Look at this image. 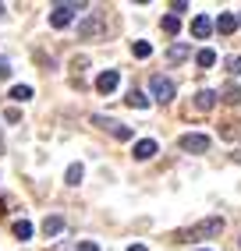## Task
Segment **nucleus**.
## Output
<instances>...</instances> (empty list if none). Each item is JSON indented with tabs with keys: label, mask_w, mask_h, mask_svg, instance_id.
Returning a JSON list of instances; mask_svg holds the SVG:
<instances>
[{
	"label": "nucleus",
	"mask_w": 241,
	"mask_h": 251,
	"mask_svg": "<svg viewBox=\"0 0 241 251\" xmlns=\"http://www.w3.org/2000/svg\"><path fill=\"white\" fill-rule=\"evenodd\" d=\"M149 92H152L156 103H170V99L178 96V85H174L170 78H163V75H152V78H149Z\"/></svg>",
	"instance_id": "nucleus-1"
},
{
	"label": "nucleus",
	"mask_w": 241,
	"mask_h": 251,
	"mask_svg": "<svg viewBox=\"0 0 241 251\" xmlns=\"http://www.w3.org/2000/svg\"><path fill=\"white\" fill-rule=\"evenodd\" d=\"M220 230H223V220L220 216H210V220H202L199 226H192L184 233V241H202V237H220Z\"/></svg>",
	"instance_id": "nucleus-2"
},
{
	"label": "nucleus",
	"mask_w": 241,
	"mask_h": 251,
	"mask_svg": "<svg viewBox=\"0 0 241 251\" xmlns=\"http://www.w3.org/2000/svg\"><path fill=\"white\" fill-rule=\"evenodd\" d=\"M210 135H199V131H188V135L178 138V149L181 152H210Z\"/></svg>",
	"instance_id": "nucleus-3"
},
{
	"label": "nucleus",
	"mask_w": 241,
	"mask_h": 251,
	"mask_svg": "<svg viewBox=\"0 0 241 251\" xmlns=\"http://www.w3.org/2000/svg\"><path fill=\"white\" fill-rule=\"evenodd\" d=\"M75 11H82V4H57L54 11H50V25L54 28H67L75 18Z\"/></svg>",
	"instance_id": "nucleus-4"
},
{
	"label": "nucleus",
	"mask_w": 241,
	"mask_h": 251,
	"mask_svg": "<svg viewBox=\"0 0 241 251\" xmlns=\"http://www.w3.org/2000/svg\"><path fill=\"white\" fill-rule=\"evenodd\" d=\"M92 124H96V127H103V131H110V135H114V138H120V142H128V138H131V127L117 124V121H107V117H92Z\"/></svg>",
	"instance_id": "nucleus-5"
},
{
	"label": "nucleus",
	"mask_w": 241,
	"mask_h": 251,
	"mask_svg": "<svg viewBox=\"0 0 241 251\" xmlns=\"http://www.w3.org/2000/svg\"><path fill=\"white\" fill-rule=\"evenodd\" d=\"M117 85H120V75H117L114 68H110V71H103V75L96 78V92H103V96H110Z\"/></svg>",
	"instance_id": "nucleus-6"
},
{
	"label": "nucleus",
	"mask_w": 241,
	"mask_h": 251,
	"mask_svg": "<svg viewBox=\"0 0 241 251\" xmlns=\"http://www.w3.org/2000/svg\"><path fill=\"white\" fill-rule=\"evenodd\" d=\"M213 28L220 32V36H234V32H238V18H234V14H227V11H223L220 18L213 22Z\"/></svg>",
	"instance_id": "nucleus-7"
},
{
	"label": "nucleus",
	"mask_w": 241,
	"mask_h": 251,
	"mask_svg": "<svg viewBox=\"0 0 241 251\" xmlns=\"http://www.w3.org/2000/svg\"><path fill=\"white\" fill-rule=\"evenodd\" d=\"M210 32H213V22L206 18V14H195L192 18V36L195 39H210Z\"/></svg>",
	"instance_id": "nucleus-8"
},
{
	"label": "nucleus",
	"mask_w": 241,
	"mask_h": 251,
	"mask_svg": "<svg viewBox=\"0 0 241 251\" xmlns=\"http://www.w3.org/2000/svg\"><path fill=\"white\" fill-rule=\"evenodd\" d=\"M216 96H220V92H213V89H202V92H195V110L210 113V110L216 106Z\"/></svg>",
	"instance_id": "nucleus-9"
},
{
	"label": "nucleus",
	"mask_w": 241,
	"mask_h": 251,
	"mask_svg": "<svg viewBox=\"0 0 241 251\" xmlns=\"http://www.w3.org/2000/svg\"><path fill=\"white\" fill-rule=\"evenodd\" d=\"M156 142H152V138H142V142H135V159H152V156H156Z\"/></svg>",
	"instance_id": "nucleus-10"
},
{
	"label": "nucleus",
	"mask_w": 241,
	"mask_h": 251,
	"mask_svg": "<svg viewBox=\"0 0 241 251\" xmlns=\"http://www.w3.org/2000/svg\"><path fill=\"white\" fill-rule=\"evenodd\" d=\"M99 32H103V22H99V18H85V22L78 25V36H82V39H89V36H99Z\"/></svg>",
	"instance_id": "nucleus-11"
},
{
	"label": "nucleus",
	"mask_w": 241,
	"mask_h": 251,
	"mask_svg": "<svg viewBox=\"0 0 241 251\" xmlns=\"http://www.w3.org/2000/svg\"><path fill=\"white\" fill-rule=\"evenodd\" d=\"M188 57H192V50H188L184 43H174V46L167 50V60H170V64H181V60H188Z\"/></svg>",
	"instance_id": "nucleus-12"
},
{
	"label": "nucleus",
	"mask_w": 241,
	"mask_h": 251,
	"mask_svg": "<svg viewBox=\"0 0 241 251\" xmlns=\"http://www.w3.org/2000/svg\"><path fill=\"white\" fill-rule=\"evenodd\" d=\"M60 230H64V220H60V216H46V220H43V233H46V237H57Z\"/></svg>",
	"instance_id": "nucleus-13"
},
{
	"label": "nucleus",
	"mask_w": 241,
	"mask_h": 251,
	"mask_svg": "<svg viewBox=\"0 0 241 251\" xmlns=\"http://www.w3.org/2000/svg\"><path fill=\"white\" fill-rule=\"evenodd\" d=\"M124 103H128V106H135V110H146V106H149V96H142L139 89H131V92L124 96Z\"/></svg>",
	"instance_id": "nucleus-14"
},
{
	"label": "nucleus",
	"mask_w": 241,
	"mask_h": 251,
	"mask_svg": "<svg viewBox=\"0 0 241 251\" xmlns=\"http://www.w3.org/2000/svg\"><path fill=\"white\" fill-rule=\"evenodd\" d=\"M11 230H14V237H18V241H29V237H32V223H29V220H14Z\"/></svg>",
	"instance_id": "nucleus-15"
},
{
	"label": "nucleus",
	"mask_w": 241,
	"mask_h": 251,
	"mask_svg": "<svg viewBox=\"0 0 241 251\" xmlns=\"http://www.w3.org/2000/svg\"><path fill=\"white\" fill-rule=\"evenodd\" d=\"M195 64H199V68H213V64H216V53L206 46V50H199V53H195Z\"/></svg>",
	"instance_id": "nucleus-16"
},
{
	"label": "nucleus",
	"mask_w": 241,
	"mask_h": 251,
	"mask_svg": "<svg viewBox=\"0 0 241 251\" xmlns=\"http://www.w3.org/2000/svg\"><path fill=\"white\" fill-rule=\"evenodd\" d=\"M82 174H85V166H82V163H71L64 177H67V184H82Z\"/></svg>",
	"instance_id": "nucleus-17"
},
{
	"label": "nucleus",
	"mask_w": 241,
	"mask_h": 251,
	"mask_svg": "<svg viewBox=\"0 0 241 251\" xmlns=\"http://www.w3.org/2000/svg\"><path fill=\"white\" fill-rule=\"evenodd\" d=\"M11 99H14V103H29V99H32V89H29V85H14V89H11Z\"/></svg>",
	"instance_id": "nucleus-18"
},
{
	"label": "nucleus",
	"mask_w": 241,
	"mask_h": 251,
	"mask_svg": "<svg viewBox=\"0 0 241 251\" xmlns=\"http://www.w3.org/2000/svg\"><path fill=\"white\" fill-rule=\"evenodd\" d=\"M160 25H163V32H167V36H178V32H181V22L174 18V14H167V18H163Z\"/></svg>",
	"instance_id": "nucleus-19"
},
{
	"label": "nucleus",
	"mask_w": 241,
	"mask_h": 251,
	"mask_svg": "<svg viewBox=\"0 0 241 251\" xmlns=\"http://www.w3.org/2000/svg\"><path fill=\"white\" fill-rule=\"evenodd\" d=\"M131 53H135V57H139V60H146V57L152 53V46H149L146 39H139V43H131Z\"/></svg>",
	"instance_id": "nucleus-20"
},
{
	"label": "nucleus",
	"mask_w": 241,
	"mask_h": 251,
	"mask_svg": "<svg viewBox=\"0 0 241 251\" xmlns=\"http://www.w3.org/2000/svg\"><path fill=\"white\" fill-rule=\"evenodd\" d=\"M220 96H223V99H227V103H238V99H241V89H238V85H234V81H231V85H227V89H223Z\"/></svg>",
	"instance_id": "nucleus-21"
},
{
	"label": "nucleus",
	"mask_w": 241,
	"mask_h": 251,
	"mask_svg": "<svg viewBox=\"0 0 241 251\" xmlns=\"http://www.w3.org/2000/svg\"><path fill=\"white\" fill-rule=\"evenodd\" d=\"M227 71H231V75H241V57H238V53L227 57Z\"/></svg>",
	"instance_id": "nucleus-22"
},
{
	"label": "nucleus",
	"mask_w": 241,
	"mask_h": 251,
	"mask_svg": "<svg viewBox=\"0 0 241 251\" xmlns=\"http://www.w3.org/2000/svg\"><path fill=\"white\" fill-rule=\"evenodd\" d=\"M170 11H174V18H178V14H184V11H188V4H184V0H178V4H170Z\"/></svg>",
	"instance_id": "nucleus-23"
},
{
	"label": "nucleus",
	"mask_w": 241,
	"mask_h": 251,
	"mask_svg": "<svg viewBox=\"0 0 241 251\" xmlns=\"http://www.w3.org/2000/svg\"><path fill=\"white\" fill-rule=\"evenodd\" d=\"M11 75V64H7V57H0V78H7Z\"/></svg>",
	"instance_id": "nucleus-24"
},
{
	"label": "nucleus",
	"mask_w": 241,
	"mask_h": 251,
	"mask_svg": "<svg viewBox=\"0 0 241 251\" xmlns=\"http://www.w3.org/2000/svg\"><path fill=\"white\" fill-rule=\"evenodd\" d=\"M78 251H99V244H92V241H82V244H78Z\"/></svg>",
	"instance_id": "nucleus-25"
},
{
	"label": "nucleus",
	"mask_w": 241,
	"mask_h": 251,
	"mask_svg": "<svg viewBox=\"0 0 241 251\" xmlns=\"http://www.w3.org/2000/svg\"><path fill=\"white\" fill-rule=\"evenodd\" d=\"M128 251H146V244H131V248H128Z\"/></svg>",
	"instance_id": "nucleus-26"
},
{
	"label": "nucleus",
	"mask_w": 241,
	"mask_h": 251,
	"mask_svg": "<svg viewBox=\"0 0 241 251\" xmlns=\"http://www.w3.org/2000/svg\"><path fill=\"white\" fill-rule=\"evenodd\" d=\"M234 163H241V152H234Z\"/></svg>",
	"instance_id": "nucleus-27"
},
{
	"label": "nucleus",
	"mask_w": 241,
	"mask_h": 251,
	"mask_svg": "<svg viewBox=\"0 0 241 251\" xmlns=\"http://www.w3.org/2000/svg\"><path fill=\"white\" fill-rule=\"evenodd\" d=\"M0 216H4V198H0Z\"/></svg>",
	"instance_id": "nucleus-28"
},
{
	"label": "nucleus",
	"mask_w": 241,
	"mask_h": 251,
	"mask_svg": "<svg viewBox=\"0 0 241 251\" xmlns=\"http://www.w3.org/2000/svg\"><path fill=\"white\" fill-rule=\"evenodd\" d=\"M0 152H4V135H0Z\"/></svg>",
	"instance_id": "nucleus-29"
},
{
	"label": "nucleus",
	"mask_w": 241,
	"mask_h": 251,
	"mask_svg": "<svg viewBox=\"0 0 241 251\" xmlns=\"http://www.w3.org/2000/svg\"><path fill=\"white\" fill-rule=\"evenodd\" d=\"M0 14H4V4H0Z\"/></svg>",
	"instance_id": "nucleus-30"
},
{
	"label": "nucleus",
	"mask_w": 241,
	"mask_h": 251,
	"mask_svg": "<svg viewBox=\"0 0 241 251\" xmlns=\"http://www.w3.org/2000/svg\"><path fill=\"white\" fill-rule=\"evenodd\" d=\"M238 25H241V14H238Z\"/></svg>",
	"instance_id": "nucleus-31"
},
{
	"label": "nucleus",
	"mask_w": 241,
	"mask_h": 251,
	"mask_svg": "<svg viewBox=\"0 0 241 251\" xmlns=\"http://www.w3.org/2000/svg\"><path fill=\"white\" fill-rule=\"evenodd\" d=\"M202 251H210V248H202Z\"/></svg>",
	"instance_id": "nucleus-32"
}]
</instances>
